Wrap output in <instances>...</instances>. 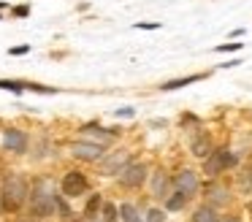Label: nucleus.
Returning <instances> with one entry per match:
<instances>
[{"label": "nucleus", "mask_w": 252, "mask_h": 222, "mask_svg": "<svg viewBox=\"0 0 252 222\" xmlns=\"http://www.w3.org/2000/svg\"><path fill=\"white\" fill-rule=\"evenodd\" d=\"M28 198H30V187H28V182H25V176H19V173L8 176L6 184H3V192H0L3 211H19Z\"/></svg>", "instance_id": "obj_1"}, {"label": "nucleus", "mask_w": 252, "mask_h": 222, "mask_svg": "<svg viewBox=\"0 0 252 222\" xmlns=\"http://www.w3.org/2000/svg\"><path fill=\"white\" fill-rule=\"evenodd\" d=\"M185 203H187V195L176 190V192H174V198H168V200H165V209H171V211H179Z\"/></svg>", "instance_id": "obj_16"}, {"label": "nucleus", "mask_w": 252, "mask_h": 222, "mask_svg": "<svg viewBox=\"0 0 252 222\" xmlns=\"http://www.w3.org/2000/svg\"><path fill=\"white\" fill-rule=\"evenodd\" d=\"M28 5H19V8H14V14H17V16H28Z\"/></svg>", "instance_id": "obj_24"}, {"label": "nucleus", "mask_w": 252, "mask_h": 222, "mask_svg": "<svg viewBox=\"0 0 252 222\" xmlns=\"http://www.w3.org/2000/svg\"><path fill=\"white\" fill-rule=\"evenodd\" d=\"M65 222H82V220H79V217H68Z\"/></svg>", "instance_id": "obj_26"}, {"label": "nucleus", "mask_w": 252, "mask_h": 222, "mask_svg": "<svg viewBox=\"0 0 252 222\" xmlns=\"http://www.w3.org/2000/svg\"><path fill=\"white\" fill-rule=\"evenodd\" d=\"M3 144H6V149L8 152H19V155H22L25 149H28V135L22 133V130H6V133H3Z\"/></svg>", "instance_id": "obj_8"}, {"label": "nucleus", "mask_w": 252, "mask_h": 222, "mask_svg": "<svg viewBox=\"0 0 252 222\" xmlns=\"http://www.w3.org/2000/svg\"><path fill=\"white\" fill-rule=\"evenodd\" d=\"M190 149H192V155H195V157L212 155V138H209V133H195V135H192Z\"/></svg>", "instance_id": "obj_10"}, {"label": "nucleus", "mask_w": 252, "mask_h": 222, "mask_svg": "<svg viewBox=\"0 0 252 222\" xmlns=\"http://www.w3.org/2000/svg\"><path fill=\"white\" fill-rule=\"evenodd\" d=\"M55 211V192L46 184H35L30 190V214L33 217H52Z\"/></svg>", "instance_id": "obj_2"}, {"label": "nucleus", "mask_w": 252, "mask_h": 222, "mask_svg": "<svg viewBox=\"0 0 252 222\" xmlns=\"http://www.w3.org/2000/svg\"><path fill=\"white\" fill-rule=\"evenodd\" d=\"M192 222H217V214H214L212 206H201L195 211V217H192Z\"/></svg>", "instance_id": "obj_14"}, {"label": "nucleus", "mask_w": 252, "mask_h": 222, "mask_svg": "<svg viewBox=\"0 0 252 222\" xmlns=\"http://www.w3.org/2000/svg\"><path fill=\"white\" fill-rule=\"evenodd\" d=\"M136 27H141V30H144V27H147V30H155V27H160V25H158V22H141V25H136Z\"/></svg>", "instance_id": "obj_23"}, {"label": "nucleus", "mask_w": 252, "mask_h": 222, "mask_svg": "<svg viewBox=\"0 0 252 222\" xmlns=\"http://www.w3.org/2000/svg\"><path fill=\"white\" fill-rule=\"evenodd\" d=\"M0 90H11V92H22V90H28V84H25V81H0Z\"/></svg>", "instance_id": "obj_19"}, {"label": "nucleus", "mask_w": 252, "mask_h": 222, "mask_svg": "<svg viewBox=\"0 0 252 222\" xmlns=\"http://www.w3.org/2000/svg\"><path fill=\"white\" fill-rule=\"evenodd\" d=\"M120 214H122V220H125V222H141V220H138V214H136V209H133L130 203H125V206H122V209H120Z\"/></svg>", "instance_id": "obj_18"}, {"label": "nucleus", "mask_w": 252, "mask_h": 222, "mask_svg": "<svg viewBox=\"0 0 252 222\" xmlns=\"http://www.w3.org/2000/svg\"><path fill=\"white\" fill-rule=\"evenodd\" d=\"M28 52V46H17V49H11V54H25Z\"/></svg>", "instance_id": "obj_25"}, {"label": "nucleus", "mask_w": 252, "mask_h": 222, "mask_svg": "<svg viewBox=\"0 0 252 222\" xmlns=\"http://www.w3.org/2000/svg\"><path fill=\"white\" fill-rule=\"evenodd\" d=\"M100 206H103V200H100V195H93V198L87 200V206H84V217H90V220H95L100 211Z\"/></svg>", "instance_id": "obj_13"}, {"label": "nucleus", "mask_w": 252, "mask_h": 222, "mask_svg": "<svg viewBox=\"0 0 252 222\" xmlns=\"http://www.w3.org/2000/svg\"><path fill=\"white\" fill-rule=\"evenodd\" d=\"M144 179H147V165H144V162H130V165L120 173V182L125 184V187H141Z\"/></svg>", "instance_id": "obj_7"}, {"label": "nucleus", "mask_w": 252, "mask_h": 222, "mask_svg": "<svg viewBox=\"0 0 252 222\" xmlns=\"http://www.w3.org/2000/svg\"><path fill=\"white\" fill-rule=\"evenodd\" d=\"M87 187H90L87 176L79 173V171H68L65 176H63V195H65V198H79V195L87 192Z\"/></svg>", "instance_id": "obj_4"}, {"label": "nucleus", "mask_w": 252, "mask_h": 222, "mask_svg": "<svg viewBox=\"0 0 252 222\" xmlns=\"http://www.w3.org/2000/svg\"><path fill=\"white\" fill-rule=\"evenodd\" d=\"M201 79H203V73H198V76H187V79H174V81H165L163 90H179V87L195 84V81H201Z\"/></svg>", "instance_id": "obj_11"}, {"label": "nucleus", "mask_w": 252, "mask_h": 222, "mask_svg": "<svg viewBox=\"0 0 252 222\" xmlns=\"http://www.w3.org/2000/svg\"><path fill=\"white\" fill-rule=\"evenodd\" d=\"M209 195H212V203H217V206H222V203H228V190L225 187H220V184H212L209 187Z\"/></svg>", "instance_id": "obj_12"}, {"label": "nucleus", "mask_w": 252, "mask_h": 222, "mask_svg": "<svg viewBox=\"0 0 252 222\" xmlns=\"http://www.w3.org/2000/svg\"><path fill=\"white\" fill-rule=\"evenodd\" d=\"M117 214H120V211H117L114 203H103L98 217H100V222H117Z\"/></svg>", "instance_id": "obj_15"}, {"label": "nucleus", "mask_w": 252, "mask_h": 222, "mask_svg": "<svg viewBox=\"0 0 252 222\" xmlns=\"http://www.w3.org/2000/svg\"><path fill=\"white\" fill-rule=\"evenodd\" d=\"M222 222H239V220H222Z\"/></svg>", "instance_id": "obj_27"}, {"label": "nucleus", "mask_w": 252, "mask_h": 222, "mask_svg": "<svg viewBox=\"0 0 252 222\" xmlns=\"http://www.w3.org/2000/svg\"><path fill=\"white\" fill-rule=\"evenodd\" d=\"M165 190H168V179H165V173H158V176H155V195H158V198H165Z\"/></svg>", "instance_id": "obj_17"}, {"label": "nucleus", "mask_w": 252, "mask_h": 222, "mask_svg": "<svg viewBox=\"0 0 252 222\" xmlns=\"http://www.w3.org/2000/svg\"><path fill=\"white\" fill-rule=\"evenodd\" d=\"M147 220H149V222H163V211H160V209H152Z\"/></svg>", "instance_id": "obj_21"}, {"label": "nucleus", "mask_w": 252, "mask_h": 222, "mask_svg": "<svg viewBox=\"0 0 252 222\" xmlns=\"http://www.w3.org/2000/svg\"><path fill=\"white\" fill-rule=\"evenodd\" d=\"M93 222H100V220H93Z\"/></svg>", "instance_id": "obj_28"}, {"label": "nucleus", "mask_w": 252, "mask_h": 222, "mask_svg": "<svg viewBox=\"0 0 252 222\" xmlns=\"http://www.w3.org/2000/svg\"><path fill=\"white\" fill-rule=\"evenodd\" d=\"M127 165H130V152H114V155L100 160V173L103 176H114V173H122Z\"/></svg>", "instance_id": "obj_5"}, {"label": "nucleus", "mask_w": 252, "mask_h": 222, "mask_svg": "<svg viewBox=\"0 0 252 222\" xmlns=\"http://www.w3.org/2000/svg\"><path fill=\"white\" fill-rule=\"evenodd\" d=\"M0 209H3V203H0Z\"/></svg>", "instance_id": "obj_29"}, {"label": "nucleus", "mask_w": 252, "mask_h": 222, "mask_svg": "<svg viewBox=\"0 0 252 222\" xmlns=\"http://www.w3.org/2000/svg\"><path fill=\"white\" fill-rule=\"evenodd\" d=\"M236 162H239V160H236V155H233L230 149H217V152H212V155L206 157V162H203V171H206L209 176H217V173L233 168Z\"/></svg>", "instance_id": "obj_3"}, {"label": "nucleus", "mask_w": 252, "mask_h": 222, "mask_svg": "<svg viewBox=\"0 0 252 222\" xmlns=\"http://www.w3.org/2000/svg\"><path fill=\"white\" fill-rule=\"evenodd\" d=\"M71 155L79 157V160L95 162V160L103 157V144H98V141H76V144L71 146Z\"/></svg>", "instance_id": "obj_6"}, {"label": "nucleus", "mask_w": 252, "mask_h": 222, "mask_svg": "<svg viewBox=\"0 0 252 222\" xmlns=\"http://www.w3.org/2000/svg\"><path fill=\"white\" fill-rule=\"evenodd\" d=\"M241 187H244V190H247V192H250V195H252V168H250V171H247V173H244V176H241Z\"/></svg>", "instance_id": "obj_20"}, {"label": "nucleus", "mask_w": 252, "mask_h": 222, "mask_svg": "<svg viewBox=\"0 0 252 222\" xmlns=\"http://www.w3.org/2000/svg\"><path fill=\"white\" fill-rule=\"evenodd\" d=\"M174 184H176V190H179V192L187 195V198H192V195L198 192V176L192 171H182L179 176L174 179Z\"/></svg>", "instance_id": "obj_9"}, {"label": "nucleus", "mask_w": 252, "mask_h": 222, "mask_svg": "<svg viewBox=\"0 0 252 222\" xmlns=\"http://www.w3.org/2000/svg\"><path fill=\"white\" fill-rule=\"evenodd\" d=\"M228 49H241V43H222V46H217V52H228Z\"/></svg>", "instance_id": "obj_22"}]
</instances>
